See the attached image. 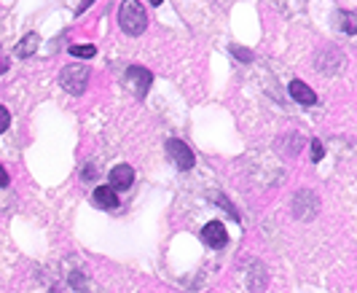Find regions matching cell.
I'll return each instance as SVG.
<instances>
[{"label":"cell","mask_w":357,"mask_h":293,"mask_svg":"<svg viewBox=\"0 0 357 293\" xmlns=\"http://www.w3.org/2000/svg\"><path fill=\"white\" fill-rule=\"evenodd\" d=\"M119 27L132 38L143 36L145 27H148V14H145L140 0H124L121 3V8H119Z\"/></svg>","instance_id":"1"},{"label":"cell","mask_w":357,"mask_h":293,"mask_svg":"<svg viewBox=\"0 0 357 293\" xmlns=\"http://www.w3.org/2000/svg\"><path fill=\"white\" fill-rule=\"evenodd\" d=\"M59 87L68 94H73V97H81V94L86 92V87H89V68H84V65H68V68H62Z\"/></svg>","instance_id":"2"},{"label":"cell","mask_w":357,"mask_h":293,"mask_svg":"<svg viewBox=\"0 0 357 293\" xmlns=\"http://www.w3.org/2000/svg\"><path fill=\"white\" fill-rule=\"evenodd\" d=\"M242 280H245V288L252 293H264L268 285V272L266 266H264V261H258V258H252L248 261L245 266H242Z\"/></svg>","instance_id":"3"},{"label":"cell","mask_w":357,"mask_h":293,"mask_svg":"<svg viewBox=\"0 0 357 293\" xmlns=\"http://www.w3.org/2000/svg\"><path fill=\"white\" fill-rule=\"evenodd\" d=\"M293 216L298 220H312L317 216V210H320V200H317V194L314 191H309V188H301V191H296V197H293Z\"/></svg>","instance_id":"4"},{"label":"cell","mask_w":357,"mask_h":293,"mask_svg":"<svg viewBox=\"0 0 357 293\" xmlns=\"http://www.w3.org/2000/svg\"><path fill=\"white\" fill-rule=\"evenodd\" d=\"M124 81L137 100H145V94H148V89H151V84H153V73H151L148 68H137V65H132V68L126 70Z\"/></svg>","instance_id":"5"},{"label":"cell","mask_w":357,"mask_h":293,"mask_svg":"<svg viewBox=\"0 0 357 293\" xmlns=\"http://www.w3.org/2000/svg\"><path fill=\"white\" fill-rule=\"evenodd\" d=\"M167 153H169V159H172V165L178 167V170H191V167L197 165V156H194V151L185 146L183 140L178 137H172V140H167Z\"/></svg>","instance_id":"6"},{"label":"cell","mask_w":357,"mask_h":293,"mask_svg":"<svg viewBox=\"0 0 357 293\" xmlns=\"http://www.w3.org/2000/svg\"><path fill=\"white\" fill-rule=\"evenodd\" d=\"M202 239H204V245L220 250V248H226V242H229V232H226V226H223L220 220H210V223L202 229Z\"/></svg>","instance_id":"7"},{"label":"cell","mask_w":357,"mask_h":293,"mask_svg":"<svg viewBox=\"0 0 357 293\" xmlns=\"http://www.w3.org/2000/svg\"><path fill=\"white\" fill-rule=\"evenodd\" d=\"M344 62H347V59L341 54V49H333V46L317 54V68H320L322 75H333L336 70L344 68Z\"/></svg>","instance_id":"8"},{"label":"cell","mask_w":357,"mask_h":293,"mask_svg":"<svg viewBox=\"0 0 357 293\" xmlns=\"http://www.w3.org/2000/svg\"><path fill=\"white\" fill-rule=\"evenodd\" d=\"M132 183H135V170L129 165H119L110 170V188L113 191H126Z\"/></svg>","instance_id":"9"},{"label":"cell","mask_w":357,"mask_h":293,"mask_svg":"<svg viewBox=\"0 0 357 293\" xmlns=\"http://www.w3.org/2000/svg\"><path fill=\"white\" fill-rule=\"evenodd\" d=\"M287 92H290V97H293L296 103H301V105H314V103H317V94L312 92L304 81H290Z\"/></svg>","instance_id":"10"},{"label":"cell","mask_w":357,"mask_h":293,"mask_svg":"<svg viewBox=\"0 0 357 293\" xmlns=\"http://www.w3.org/2000/svg\"><path fill=\"white\" fill-rule=\"evenodd\" d=\"M94 204L102 207V210H116L119 207V194L110 186H100V188H94Z\"/></svg>","instance_id":"11"},{"label":"cell","mask_w":357,"mask_h":293,"mask_svg":"<svg viewBox=\"0 0 357 293\" xmlns=\"http://www.w3.org/2000/svg\"><path fill=\"white\" fill-rule=\"evenodd\" d=\"M38 43H40V40H38V36H36V33H30V36H24V38H22V40L17 43L14 54H17L19 59H27V57H30V54H33V52L38 49Z\"/></svg>","instance_id":"12"},{"label":"cell","mask_w":357,"mask_h":293,"mask_svg":"<svg viewBox=\"0 0 357 293\" xmlns=\"http://www.w3.org/2000/svg\"><path fill=\"white\" fill-rule=\"evenodd\" d=\"M70 291L73 293H91L89 283H86V277L81 275V272H73L70 275Z\"/></svg>","instance_id":"13"},{"label":"cell","mask_w":357,"mask_h":293,"mask_svg":"<svg viewBox=\"0 0 357 293\" xmlns=\"http://www.w3.org/2000/svg\"><path fill=\"white\" fill-rule=\"evenodd\" d=\"M94 52H97V49H94L91 43H78V46H73V49H70V54L78 57V59H91V57H94Z\"/></svg>","instance_id":"14"},{"label":"cell","mask_w":357,"mask_h":293,"mask_svg":"<svg viewBox=\"0 0 357 293\" xmlns=\"http://www.w3.org/2000/svg\"><path fill=\"white\" fill-rule=\"evenodd\" d=\"M341 24H344V33H355L357 30V19H355V14L352 11H341Z\"/></svg>","instance_id":"15"},{"label":"cell","mask_w":357,"mask_h":293,"mask_svg":"<svg viewBox=\"0 0 357 293\" xmlns=\"http://www.w3.org/2000/svg\"><path fill=\"white\" fill-rule=\"evenodd\" d=\"M229 52H231V57H236L239 62H250L252 59V52L245 49V46H229Z\"/></svg>","instance_id":"16"},{"label":"cell","mask_w":357,"mask_h":293,"mask_svg":"<svg viewBox=\"0 0 357 293\" xmlns=\"http://www.w3.org/2000/svg\"><path fill=\"white\" fill-rule=\"evenodd\" d=\"M322 156H325V148H322L320 140H314V143H312V162L317 165V162H322Z\"/></svg>","instance_id":"17"},{"label":"cell","mask_w":357,"mask_h":293,"mask_svg":"<svg viewBox=\"0 0 357 293\" xmlns=\"http://www.w3.org/2000/svg\"><path fill=\"white\" fill-rule=\"evenodd\" d=\"M8 124H11V113H8V108L0 105V135L8 129Z\"/></svg>","instance_id":"18"},{"label":"cell","mask_w":357,"mask_h":293,"mask_svg":"<svg viewBox=\"0 0 357 293\" xmlns=\"http://www.w3.org/2000/svg\"><path fill=\"white\" fill-rule=\"evenodd\" d=\"M81 175H84V181H86V183H91V181L97 178V167H94V165H86V167H84V172H81Z\"/></svg>","instance_id":"19"},{"label":"cell","mask_w":357,"mask_h":293,"mask_svg":"<svg viewBox=\"0 0 357 293\" xmlns=\"http://www.w3.org/2000/svg\"><path fill=\"white\" fill-rule=\"evenodd\" d=\"M218 204H220V207H223V210H229V213H231L234 218H236V213H234V207H231V202L226 200V197H218Z\"/></svg>","instance_id":"20"},{"label":"cell","mask_w":357,"mask_h":293,"mask_svg":"<svg viewBox=\"0 0 357 293\" xmlns=\"http://www.w3.org/2000/svg\"><path fill=\"white\" fill-rule=\"evenodd\" d=\"M8 186V172H6V167L0 165V188H6Z\"/></svg>","instance_id":"21"},{"label":"cell","mask_w":357,"mask_h":293,"mask_svg":"<svg viewBox=\"0 0 357 293\" xmlns=\"http://www.w3.org/2000/svg\"><path fill=\"white\" fill-rule=\"evenodd\" d=\"M91 3H94V0H81V3H78V8H75V14H84Z\"/></svg>","instance_id":"22"},{"label":"cell","mask_w":357,"mask_h":293,"mask_svg":"<svg viewBox=\"0 0 357 293\" xmlns=\"http://www.w3.org/2000/svg\"><path fill=\"white\" fill-rule=\"evenodd\" d=\"M151 3H153V6H159V3H164V0H151Z\"/></svg>","instance_id":"23"}]
</instances>
